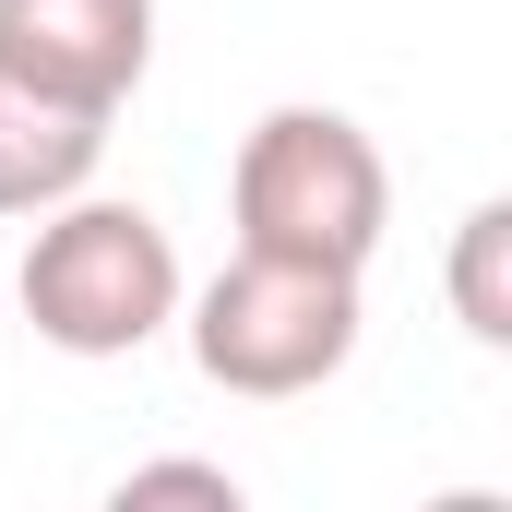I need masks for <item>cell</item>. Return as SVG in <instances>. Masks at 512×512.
Segmentation results:
<instances>
[{
  "label": "cell",
  "mask_w": 512,
  "mask_h": 512,
  "mask_svg": "<svg viewBox=\"0 0 512 512\" xmlns=\"http://www.w3.org/2000/svg\"><path fill=\"white\" fill-rule=\"evenodd\" d=\"M36 239H24V274H12V298H24V322H36V346H60V358H131V346H155L167 322H179V251H167V227L120 203V191H72V203H48V215H24Z\"/></svg>",
  "instance_id": "6da1fadb"
},
{
  "label": "cell",
  "mask_w": 512,
  "mask_h": 512,
  "mask_svg": "<svg viewBox=\"0 0 512 512\" xmlns=\"http://www.w3.org/2000/svg\"><path fill=\"white\" fill-rule=\"evenodd\" d=\"M227 215H239V251L370 274L393 227V167L346 108H262L239 131V167H227Z\"/></svg>",
  "instance_id": "7a4b0ae2"
},
{
  "label": "cell",
  "mask_w": 512,
  "mask_h": 512,
  "mask_svg": "<svg viewBox=\"0 0 512 512\" xmlns=\"http://www.w3.org/2000/svg\"><path fill=\"white\" fill-rule=\"evenodd\" d=\"M179 310H191V370L215 393H251V405H298L358 358V274H334V262L239 251Z\"/></svg>",
  "instance_id": "3957f363"
},
{
  "label": "cell",
  "mask_w": 512,
  "mask_h": 512,
  "mask_svg": "<svg viewBox=\"0 0 512 512\" xmlns=\"http://www.w3.org/2000/svg\"><path fill=\"white\" fill-rule=\"evenodd\" d=\"M453 322L477 346H512V203L501 191L453 227Z\"/></svg>",
  "instance_id": "8992f818"
},
{
  "label": "cell",
  "mask_w": 512,
  "mask_h": 512,
  "mask_svg": "<svg viewBox=\"0 0 512 512\" xmlns=\"http://www.w3.org/2000/svg\"><path fill=\"white\" fill-rule=\"evenodd\" d=\"M108 155V108H72L24 72H0V215H48L96 179Z\"/></svg>",
  "instance_id": "5b68a950"
},
{
  "label": "cell",
  "mask_w": 512,
  "mask_h": 512,
  "mask_svg": "<svg viewBox=\"0 0 512 512\" xmlns=\"http://www.w3.org/2000/svg\"><path fill=\"white\" fill-rule=\"evenodd\" d=\"M143 501H203V512H239V477H227V465H131V477H120V512H143Z\"/></svg>",
  "instance_id": "52a82bcc"
},
{
  "label": "cell",
  "mask_w": 512,
  "mask_h": 512,
  "mask_svg": "<svg viewBox=\"0 0 512 512\" xmlns=\"http://www.w3.org/2000/svg\"><path fill=\"white\" fill-rule=\"evenodd\" d=\"M0 72L120 120L155 72V0H0Z\"/></svg>",
  "instance_id": "277c9868"
}]
</instances>
